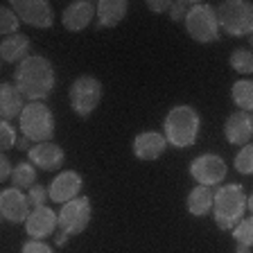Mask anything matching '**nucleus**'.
<instances>
[{
    "instance_id": "1",
    "label": "nucleus",
    "mask_w": 253,
    "mask_h": 253,
    "mask_svg": "<svg viewBox=\"0 0 253 253\" xmlns=\"http://www.w3.org/2000/svg\"><path fill=\"white\" fill-rule=\"evenodd\" d=\"M16 86L23 93V97H27L30 102H41L54 88V68L52 63L45 57H27L25 61L18 63V68L14 73Z\"/></svg>"
},
{
    "instance_id": "2",
    "label": "nucleus",
    "mask_w": 253,
    "mask_h": 253,
    "mask_svg": "<svg viewBox=\"0 0 253 253\" xmlns=\"http://www.w3.org/2000/svg\"><path fill=\"white\" fill-rule=\"evenodd\" d=\"M199 126H201V118L192 106L188 104L174 106L163 122L165 140H168V145L179 149L192 147L197 142V136H199Z\"/></svg>"
},
{
    "instance_id": "3",
    "label": "nucleus",
    "mask_w": 253,
    "mask_h": 253,
    "mask_svg": "<svg viewBox=\"0 0 253 253\" xmlns=\"http://www.w3.org/2000/svg\"><path fill=\"white\" fill-rule=\"evenodd\" d=\"M247 201L249 197L244 195V188L237 183L219 185L215 190V221L221 231H231L235 228L240 221L244 219V211H247Z\"/></svg>"
},
{
    "instance_id": "4",
    "label": "nucleus",
    "mask_w": 253,
    "mask_h": 253,
    "mask_svg": "<svg viewBox=\"0 0 253 253\" xmlns=\"http://www.w3.org/2000/svg\"><path fill=\"white\" fill-rule=\"evenodd\" d=\"M217 9L219 27L231 37H251L253 34V2L247 0H226Z\"/></svg>"
},
{
    "instance_id": "5",
    "label": "nucleus",
    "mask_w": 253,
    "mask_h": 253,
    "mask_svg": "<svg viewBox=\"0 0 253 253\" xmlns=\"http://www.w3.org/2000/svg\"><path fill=\"white\" fill-rule=\"evenodd\" d=\"M21 131L27 140L39 142H50L54 136V118L52 111L47 109L43 102H30L25 104L21 113Z\"/></svg>"
},
{
    "instance_id": "6",
    "label": "nucleus",
    "mask_w": 253,
    "mask_h": 253,
    "mask_svg": "<svg viewBox=\"0 0 253 253\" xmlns=\"http://www.w3.org/2000/svg\"><path fill=\"white\" fill-rule=\"evenodd\" d=\"M90 221V201L86 197H77V199L68 201V204L61 206L59 211V221H57V244L63 247L68 235H75V233H82Z\"/></svg>"
},
{
    "instance_id": "7",
    "label": "nucleus",
    "mask_w": 253,
    "mask_h": 253,
    "mask_svg": "<svg viewBox=\"0 0 253 253\" xmlns=\"http://www.w3.org/2000/svg\"><path fill=\"white\" fill-rule=\"evenodd\" d=\"M185 30L195 41L208 43L219 37V21H217V9L206 2H195L185 16Z\"/></svg>"
},
{
    "instance_id": "8",
    "label": "nucleus",
    "mask_w": 253,
    "mask_h": 253,
    "mask_svg": "<svg viewBox=\"0 0 253 253\" xmlns=\"http://www.w3.org/2000/svg\"><path fill=\"white\" fill-rule=\"evenodd\" d=\"M102 100V84L95 77H84L75 79V84L70 86V104L77 116L86 118L90 116Z\"/></svg>"
},
{
    "instance_id": "9",
    "label": "nucleus",
    "mask_w": 253,
    "mask_h": 253,
    "mask_svg": "<svg viewBox=\"0 0 253 253\" xmlns=\"http://www.w3.org/2000/svg\"><path fill=\"white\" fill-rule=\"evenodd\" d=\"M190 174L192 179L199 185H219L226 176V163L224 158L217 156V154H204V156H197L192 163H190Z\"/></svg>"
},
{
    "instance_id": "10",
    "label": "nucleus",
    "mask_w": 253,
    "mask_h": 253,
    "mask_svg": "<svg viewBox=\"0 0 253 253\" xmlns=\"http://www.w3.org/2000/svg\"><path fill=\"white\" fill-rule=\"evenodd\" d=\"M11 9L27 25L43 27L45 30V27H52V23H54L52 7L45 0H11Z\"/></svg>"
},
{
    "instance_id": "11",
    "label": "nucleus",
    "mask_w": 253,
    "mask_h": 253,
    "mask_svg": "<svg viewBox=\"0 0 253 253\" xmlns=\"http://www.w3.org/2000/svg\"><path fill=\"white\" fill-rule=\"evenodd\" d=\"M30 199L23 195V190L18 188H5L0 192V212L5 217L7 221L11 224H21V221H27L30 217Z\"/></svg>"
},
{
    "instance_id": "12",
    "label": "nucleus",
    "mask_w": 253,
    "mask_h": 253,
    "mask_svg": "<svg viewBox=\"0 0 253 253\" xmlns=\"http://www.w3.org/2000/svg\"><path fill=\"white\" fill-rule=\"evenodd\" d=\"M57 221H59V215L52 211V208H47V206H39L34 211L30 212L25 221V231L30 237L34 240H41V237H47L52 235L54 228H57Z\"/></svg>"
},
{
    "instance_id": "13",
    "label": "nucleus",
    "mask_w": 253,
    "mask_h": 253,
    "mask_svg": "<svg viewBox=\"0 0 253 253\" xmlns=\"http://www.w3.org/2000/svg\"><path fill=\"white\" fill-rule=\"evenodd\" d=\"M82 176L77 172H61L57 179L50 183L47 192H50V199L57 201V204H68V201L77 199L79 190H82Z\"/></svg>"
},
{
    "instance_id": "14",
    "label": "nucleus",
    "mask_w": 253,
    "mask_h": 253,
    "mask_svg": "<svg viewBox=\"0 0 253 253\" xmlns=\"http://www.w3.org/2000/svg\"><path fill=\"white\" fill-rule=\"evenodd\" d=\"M224 133L231 145H249L253 138V116L247 111H235L224 125Z\"/></svg>"
},
{
    "instance_id": "15",
    "label": "nucleus",
    "mask_w": 253,
    "mask_h": 253,
    "mask_svg": "<svg viewBox=\"0 0 253 253\" xmlns=\"http://www.w3.org/2000/svg\"><path fill=\"white\" fill-rule=\"evenodd\" d=\"M63 158H66L63 149L59 145H54V142H39V145L30 147V163L34 168L45 169V172L61 168Z\"/></svg>"
},
{
    "instance_id": "16",
    "label": "nucleus",
    "mask_w": 253,
    "mask_h": 253,
    "mask_svg": "<svg viewBox=\"0 0 253 253\" xmlns=\"http://www.w3.org/2000/svg\"><path fill=\"white\" fill-rule=\"evenodd\" d=\"M168 147V140H165L163 133L156 131H145L138 133L136 140H133V154H136L140 161H156L161 154Z\"/></svg>"
},
{
    "instance_id": "17",
    "label": "nucleus",
    "mask_w": 253,
    "mask_h": 253,
    "mask_svg": "<svg viewBox=\"0 0 253 253\" xmlns=\"http://www.w3.org/2000/svg\"><path fill=\"white\" fill-rule=\"evenodd\" d=\"M93 11H97V7H93V2L88 0H79V2H73L63 9V27L70 32H79L84 30L90 21H93Z\"/></svg>"
},
{
    "instance_id": "18",
    "label": "nucleus",
    "mask_w": 253,
    "mask_h": 253,
    "mask_svg": "<svg viewBox=\"0 0 253 253\" xmlns=\"http://www.w3.org/2000/svg\"><path fill=\"white\" fill-rule=\"evenodd\" d=\"M23 93L18 90L16 84H5L0 86V113H2V120H14V118H21L23 113Z\"/></svg>"
},
{
    "instance_id": "19",
    "label": "nucleus",
    "mask_w": 253,
    "mask_h": 253,
    "mask_svg": "<svg viewBox=\"0 0 253 253\" xmlns=\"http://www.w3.org/2000/svg\"><path fill=\"white\" fill-rule=\"evenodd\" d=\"M126 9H129V2L126 0H100L97 2V21L104 27H116L118 23L125 18Z\"/></svg>"
},
{
    "instance_id": "20",
    "label": "nucleus",
    "mask_w": 253,
    "mask_h": 253,
    "mask_svg": "<svg viewBox=\"0 0 253 253\" xmlns=\"http://www.w3.org/2000/svg\"><path fill=\"white\" fill-rule=\"evenodd\" d=\"M27 52H30V39L25 34H11V37L2 39V45H0V54L7 63L14 61H25Z\"/></svg>"
},
{
    "instance_id": "21",
    "label": "nucleus",
    "mask_w": 253,
    "mask_h": 253,
    "mask_svg": "<svg viewBox=\"0 0 253 253\" xmlns=\"http://www.w3.org/2000/svg\"><path fill=\"white\" fill-rule=\"evenodd\" d=\"M212 204H215V192L208 185H197L188 195V211L195 217L208 215L212 211Z\"/></svg>"
},
{
    "instance_id": "22",
    "label": "nucleus",
    "mask_w": 253,
    "mask_h": 253,
    "mask_svg": "<svg viewBox=\"0 0 253 253\" xmlns=\"http://www.w3.org/2000/svg\"><path fill=\"white\" fill-rule=\"evenodd\" d=\"M231 97L242 111L251 113L253 111V82L251 79H240V82H235L231 88Z\"/></svg>"
},
{
    "instance_id": "23",
    "label": "nucleus",
    "mask_w": 253,
    "mask_h": 253,
    "mask_svg": "<svg viewBox=\"0 0 253 253\" xmlns=\"http://www.w3.org/2000/svg\"><path fill=\"white\" fill-rule=\"evenodd\" d=\"M34 181H37V168L32 163H21L16 165L14 172H11V185L18 190H30L34 188Z\"/></svg>"
},
{
    "instance_id": "24",
    "label": "nucleus",
    "mask_w": 253,
    "mask_h": 253,
    "mask_svg": "<svg viewBox=\"0 0 253 253\" xmlns=\"http://www.w3.org/2000/svg\"><path fill=\"white\" fill-rule=\"evenodd\" d=\"M231 66L242 75L253 73V52L251 50H235L231 54Z\"/></svg>"
},
{
    "instance_id": "25",
    "label": "nucleus",
    "mask_w": 253,
    "mask_h": 253,
    "mask_svg": "<svg viewBox=\"0 0 253 253\" xmlns=\"http://www.w3.org/2000/svg\"><path fill=\"white\" fill-rule=\"evenodd\" d=\"M18 25H21V18L16 16V11L11 7H2L0 9V32L11 37V34H16Z\"/></svg>"
},
{
    "instance_id": "26",
    "label": "nucleus",
    "mask_w": 253,
    "mask_h": 253,
    "mask_svg": "<svg viewBox=\"0 0 253 253\" xmlns=\"http://www.w3.org/2000/svg\"><path fill=\"white\" fill-rule=\"evenodd\" d=\"M235 169L240 174H253V142L244 145L235 156Z\"/></svg>"
},
{
    "instance_id": "27",
    "label": "nucleus",
    "mask_w": 253,
    "mask_h": 253,
    "mask_svg": "<svg viewBox=\"0 0 253 253\" xmlns=\"http://www.w3.org/2000/svg\"><path fill=\"white\" fill-rule=\"evenodd\" d=\"M233 237H235L237 244H247V247H253V217L251 219H242L233 228Z\"/></svg>"
},
{
    "instance_id": "28",
    "label": "nucleus",
    "mask_w": 253,
    "mask_h": 253,
    "mask_svg": "<svg viewBox=\"0 0 253 253\" xmlns=\"http://www.w3.org/2000/svg\"><path fill=\"white\" fill-rule=\"evenodd\" d=\"M0 142H2V149H9L16 145V129L7 120L0 122Z\"/></svg>"
},
{
    "instance_id": "29",
    "label": "nucleus",
    "mask_w": 253,
    "mask_h": 253,
    "mask_svg": "<svg viewBox=\"0 0 253 253\" xmlns=\"http://www.w3.org/2000/svg\"><path fill=\"white\" fill-rule=\"evenodd\" d=\"M47 197H50V192H47L43 185H34V188H30V195H27V199H30L32 208H39V206H45Z\"/></svg>"
},
{
    "instance_id": "30",
    "label": "nucleus",
    "mask_w": 253,
    "mask_h": 253,
    "mask_svg": "<svg viewBox=\"0 0 253 253\" xmlns=\"http://www.w3.org/2000/svg\"><path fill=\"white\" fill-rule=\"evenodd\" d=\"M195 5V2H190V0H179V2H172V7H169V16H172V21H181L185 16H188L190 7Z\"/></svg>"
},
{
    "instance_id": "31",
    "label": "nucleus",
    "mask_w": 253,
    "mask_h": 253,
    "mask_svg": "<svg viewBox=\"0 0 253 253\" xmlns=\"http://www.w3.org/2000/svg\"><path fill=\"white\" fill-rule=\"evenodd\" d=\"M23 253H54L52 247H47L41 240H30V242L23 244Z\"/></svg>"
},
{
    "instance_id": "32",
    "label": "nucleus",
    "mask_w": 253,
    "mask_h": 253,
    "mask_svg": "<svg viewBox=\"0 0 253 253\" xmlns=\"http://www.w3.org/2000/svg\"><path fill=\"white\" fill-rule=\"evenodd\" d=\"M147 7L154 11V14H161V11H169L172 2H168V0H149Z\"/></svg>"
},
{
    "instance_id": "33",
    "label": "nucleus",
    "mask_w": 253,
    "mask_h": 253,
    "mask_svg": "<svg viewBox=\"0 0 253 253\" xmlns=\"http://www.w3.org/2000/svg\"><path fill=\"white\" fill-rule=\"evenodd\" d=\"M11 172H14V169H11L9 158L2 154V158H0V179H2V181H5V179H11Z\"/></svg>"
},
{
    "instance_id": "34",
    "label": "nucleus",
    "mask_w": 253,
    "mask_h": 253,
    "mask_svg": "<svg viewBox=\"0 0 253 253\" xmlns=\"http://www.w3.org/2000/svg\"><path fill=\"white\" fill-rule=\"evenodd\" d=\"M251 251V247H247V244H237V249H235V253H249Z\"/></svg>"
},
{
    "instance_id": "35",
    "label": "nucleus",
    "mask_w": 253,
    "mask_h": 253,
    "mask_svg": "<svg viewBox=\"0 0 253 253\" xmlns=\"http://www.w3.org/2000/svg\"><path fill=\"white\" fill-rule=\"evenodd\" d=\"M247 208H249V211H251V212H253V195H251V197H249V201H247Z\"/></svg>"
},
{
    "instance_id": "36",
    "label": "nucleus",
    "mask_w": 253,
    "mask_h": 253,
    "mask_svg": "<svg viewBox=\"0 0 253 253\" xmlns=\"http://www.w3.org/2000/svg\"><path fill=\"white\" fill-rule=\"evenodd\" d=\"M249 45H251V52H253V34L249 37Z\"/></svg>"
}]
</instances>
